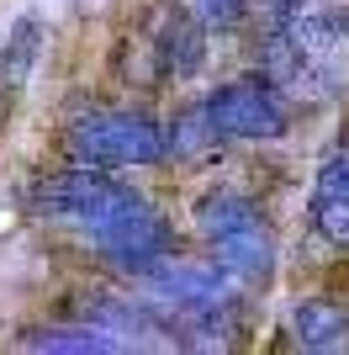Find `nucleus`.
<instances>
[{"label":"nucleus","mask_w":349,"mask_h":355,"mask_svg":"<svg viewBox=\"0 0 349 355\" xmlns=\"http://www.w3.org/2000/svg\"><path fill=\"white\" fill-rule=\"evenodd\" d=\"M80 228L96 239V254L106 266L127 270V276H148L164 260V250H170V223L127 186L111 202H101L90 218H80Z\"/></svg>","instance_id":"1"},{"label":"nucleus","mask_w":349,"mask_h":355,"mask_svg":"<svg viewBox=\"0 0 349 355\" xmlns=\"http://www.w3.org/2000/svg\"><path fill=\"white\" fill-rule=\"evenodd\" d=\"M69 148L80 164H159L170 133H164L154 117L143 112H96V117H80L69 128Z\"/></svg>","instance_id":"2"},{"label":"nucleus","mask_w":349,"mask_h":355,"mask_svg":"<svg viewBox=\"0 0 349 355\" xmlns=\"http://www.w3.org/2000/svg\"><path fill=\"white\" fill-rule=\"evenodd\" d=\"M206 117L222 138H249V144H265V138L286 133V101H280V85L270 74H244L233 85H217L206 96Z\"/></svg>","instance_id":"3"},{"label":"nucleus","mask_w":349,"mask_h":355,"mask_svg":"<svg viewBox=\"0 0 349 355\" xmlns=\"http://www.w3.org/2000/svg\"><path fill=\"white\" fill-rule=\"evenodd\" d=\"M212 260L249 292L270 286V276H276V234H270V223L249 218L238 228H228V234H217L212 239Z\"/></svg>","instance_id":"4"},{"label":"nucleus","mask_w":349,"mask_h":355,"mask_svg":"<svg viewBox=\"0 0 349 355\" xmlns=\"http://www.w3.org/2000/svg\"><path fill=\"white\" fill-rule=\"evenodd\" d=\"M122 191V180H111L101 164H74V170H58L48 175L37 191H32V207L48 212V218H90V212L111 202Z\"/></svg>","instance_id":"5"},{"label":"nucleus","mask_w":349,"mask_h":355,"mask_svg":"<svg viewBox=\"0 0 349 355\" xmlns=\"http://www.w3.org/2000/svg\"><path fill=\"white\" fill-rule=\"evenodd\" d=\"M148 276H154V286L164 292V302H174V308H212V313L228 308L233 286H238L222 266L206 270V266H190V260H159Z\"/></svg>","instance_id":"6"},{"label":"nucleus","mask_w":349,"mask_h":355,"mask_svg":"<svg viewBox=\"0 0 349 355\" xmlns=\"http://www.w3.org/2000/svg\"><path fill=\"white\" fill-rule=\"evenodd\" d=\"M291 334H296V345L312 350V355L349 350V308L334 302V297H302L296 313H291Z\"/></svg>","instance_id":"7"},{"label":"nucleus","mask_w":349,"mask_h":355,"mask_svg":"<svg viewBox=\"0 0 349 355\" xmlns=\"http://www.w3.org/2000/svg\"><path fill=\"white\" fill-rule=\"evenodd\" d=\"M27 350H43V355H111L122 350V340H111V329L101 324H64V329H37V334H27Z\"/></svg>","instance_id":"8"},{"label":"nucleus","mask_w":349,"mask_h":355,"mask_svg":"<svg viewBox=\"0 0 349 355\" xmlns=\"http://www.w3.org/2000/svg\"><path fill=\"white\" fill-rule=\"evenodd\" d=\"M37 53H43V21L37 16H21L11 27V37L0 43V85L6 90H21L37 69Z\"/></svg>","instance_id":"9"},{"label":"nucleus","mask_w":349,"mask_h":355,"mask_svg":"<svg viewBox=\"0 0 349 355\" xmlns=\"http://www.w3.org/2000/svg\"><path fill=\"white\" fill-rule=\"evenodd\" d=\"M202 59H206V37H202V27H196V21H174L170 37L159 43V69L174 74V80H190V74L202 69Z\"/></svg>","instance_id":"10"},{"label":"nucleus","mask_w":349,"mask_h":355,"mask_svg":"<svg viewBox=\"0 0 349 355\" xmlns=\"http://www.w3.org/2000/svg\"><path fill=\"white\" fill-rule=\"evenodd\" d=\"M80 318L111 329L116 340H122V334H159V324H154L138 302H122V297H90L85 308H80Z\"/></svg>","instance_id":"11"},{"label":"nucleus","mask_w":349,"mask_h":355,"mask_svg":"<svg viewBox=\"0 0 349 355\" xmlns=\"http://www.w3.org/2000/svg\"><path fill=\"white\" fill-rule=\"evenodd\" d=\"M249 218H260L249 196H228V191H212V196H202V202H196V228H202L206 239L228 234V228H238V223H249Z\"/></svg>","instance_id":"12"},{"label":"nucleus","mask_w":349,"mask_h":355,"mask_svg":"<svg viewBox=\"0 0 349 355\" xmlns=\"http://www.w3.org/2000/svg\"><path fill=\"white\" fill-rule=\"evenodd\" d=\"M217 138H222V133L212 128V117H206V106H202V101H196L186 117L170 128V148H174V154H186V159H190V154H202L206 144H217Z\"/></svg>","instance_id":"13"},{"label":"nucleus","mask_w":349,"mask_h":355,"mask_svg":"<svg viewBox=\"0 0 349 355\" xmlns=\"http://www.w3.org/2000/svg\"><path fill=\"white\" fill-rule=\"evenodd\" d=\"M312 228H318L334 250H349V202L318 196V202H312Z\"/></svg>","instance_id":"14"},{"label":"nucleus","mask_w":349,"mask_h":355,"mask_svg":"<svg viewBox=\"0 0 349 355\" xmlns=\"http://www.w3.org/2000/svg\"><path fill=\"white\" fill-rule=\"evenodd\" d=\"M318 196L349 202V154H328V159L318 164Z\"/></svg>","instance_id":"15"},{"label":"nucleus","mask_w":349,"mask_h":355,"mask_svg":"<svg viewBox=\"0 0 349 355\" xmlns=\"http://www.w3.org/2000/svg\"><path fill=\"white\" fill-rule=\"evenodd\" d=\"M190 6H196V16H202L206 27H233L249 0H190Z\"/></svg>","instance_id":"16"},{"label":"nucleus","mask_w":349,"mask_h":355,"mask_svg":"<svg viewBox=\"0 0 349 355\" xmlns=\"http://www.w3.org/2000/svg\"><path fill=\"white\" fill-rule=\"evenodd\" d=\"M302 6H307V0H270L276 21H296V16H302Z\"/></svg>","instance_id":"17"}]
</instances>
